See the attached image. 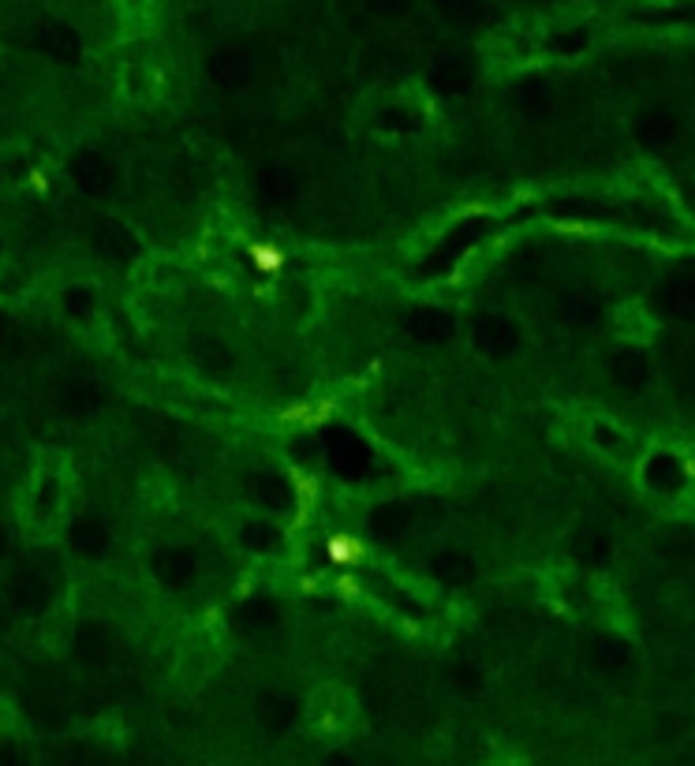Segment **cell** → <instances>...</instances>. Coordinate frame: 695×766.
Wrapping results in <instances>:
<instances>
[{
  "mask_svg": "<svg viewBox=\"0 0 695 766\" xmlns=\"http://www.w3.org/2000/svg\"><path fill=\"white\" fill-rule=\"evenodd\" d=\"M68 542L71 550H79V554L101 557L109 550V527L101 524L98 516H75L68 524Z\"/></svg>",
  "mask_w": 695,
  "mask_h": 766,
  "instance_id": "3",
  "label": "cell"
},
{
  "mask_svg": "<svg viewBox=\"0 0 695 766\" xmlns=\"http://www.w3.org/2000/svg\"><path fill=\"white\" fill-rule=\"evenodd\" d=\"M258 501H262V509L266 512H277V509H288L292 501H296V494H292V486H288V479H281V475H273V471H266L262 479H258Z\"/></svg>",
  "mask_w": 695,
  "mask_h": 766,
  "instance_id": "7",
  "label": "cell"
},
{
  "mask_svg": "<svg viewBox=\"0 0 695 766\" xmlns=\"http://www.w3.org/2000/svg\"><path fill=\"white\" fill-rule=\"evenodd\" d=\"M0 333H4V318H0Z\"/></svg>",
  "mask_w": 695,
  "mask_h": 766,
  "instance_id": "12",
  "label": "cell"
},
{
  "mask_svg": "<svg viewBox=\"0 0 695 766\" xmlns=\"http://www.w3.org/2000/svg\"><path fill=\"white\" fill-rule=\"evenodd\" d=\"M326 766H352V763H348V759H344V755H333V759H329Z\"/></svg>",
  "mask_w": 695,
  "mask_h": 766,
  "instance_id": "9",
  "label": "cell"
},
{
  "mask_svg": "<svg viewBox=\"0 0 695 766\" xmlns=\"http://www.w3.org/2000/svg\"><path fill=\"white\" fill-rule=\"evenodd\" d=\"M4 550H8V531L0 527V554H4Z\"/></svg>",
  "mask_w": 695,
  "mask_h": 766,
  "instance_id": "10",
  "label": "cell"
},
{
  "mask_svg": "<svg viewBox=\"0 0 695 766\" xmlns=\"http://www.w3.org/2000/svg\"><path fill=\"white\" fill-rule=\"evenodd\" d=\"M475 344L483 348L486 355H505L516 344V329H512V322H505V318H479L475 322Z\"/></svg>",
  "mask_w": 695,
  "mask_h": 766,
  "instance_id": "5",
  "label": "cell"
},
{
  "mask_svg": "<svg viewBox=\"0 0 695 766\" xmlns=\"http://www.w3.org/2000/svg\"><path fill=\"white\" fill-rule=\"evenodd\" d=\"M0 258H4V236H0Z\"/></svg>",
  "mask_w": 695,
  "mask_h": 766,
  "instance_id": "11",
  "label": "cell"
},
{
  "mask_svg": "<svg viewBox=\"0 0 695 766\" xmlns=\"http://www.w3.org/2000/svg\"><path fill=\"white\" fill-rule=\"evenodd\" d=\"M71 180L83 187L86 195H101L105 187H109V165L101 161L98 154H79L75 161H71Z\"/></svg>",
  "mask_w": 695,
  "mask_h": 766,
  "instance_id": "6",
  "label": "cell"
},
{
  "mask_svg": "<svg viewBox=\"0 0 695 766\" xmlns=\"http://www.w3.org/2000/svg\"><path fill=\"white\" fill-rule=\"evenodd\" d=\"M60 303H64V311L75 318V322H86V318H94L98 314V296L86 288V284H71L60 292Z\"/></svg>",
  "mask_w": 695,
  "mask_h": 766,
  "instance_id": "8",
  "label": "cell"
},
{
  "mask_svg": "<svg viewBox=\"0 0 695 766\" xmlns=\"http://www.w3.org/2000/svg\"><path fill=\"white\" fill-rule=\"evenodd\" d=\"M64 501H68V483L60 471H38V479L30 486L27 497V516L34 524L49 527L53 520L64 516Z\"/></svg>",
  "mask_w": 695,
  "mask_h": 766,
  "instance_id": "1",
  "label": "cell"
},
{
  "mask_svg": "<svg viewBox=\"0 0 695 766\" xmlns=\"http://www.w3.org/2000/svg\"><path fill=\"white\" fill-rule=\"evenodd\" d=\"M8 602H12L19 613H45L49 610V602H53V583L45 580L42 572H15L12 580H8Z\"/></svg>",
  "mask_w": 695,
  "mask_h": 766,
  "instance_id": "2",
  "label": "cell"
},
{
  "mask_svg": "<svg viewBox=\"0 0 695 766\" xmlns=\"http://www.w3.org/2000/svg\"><path fill=\"white\" fill-rule=\"evenodd\" d=\"M154 576L169 587H184V583L195 580V557L180 546H165L154 554Z\"/></svg>",
  "mask_w": 695,
  "mask_h": 766,
  "instance_id": "4",
  "label": "cell"
}]
</instances>
